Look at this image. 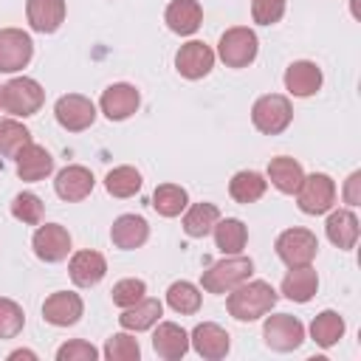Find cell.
<instances>
[{
    "label": "cell",
    "instance_id": "37",
    "mask_svg": "<svg viewBox=\"0 0 361 361\" xmlns=\"http://www.w3.org/2000/svg\"><path fill=\"white\" fill-rule=\"evenodd\" d=\"M25 324V313L14 299L0 296V338H14L23 333Z\"/></svg>",
    "mask_w": 361,
    "mask_h": 361
},
{
    "label": "cell",
    "instance_id": "26",
    "mask_svg": "<svg viewBox=\"0 0 361 361\" xmlns=\"http://www.w3.org/2000/svg\"><path fill=\"white\" fill-rule=\"evenodd\" d=\"M161 313H164V305L158 302V299H138L135 305H130V307H124V313L118 316V322H121V327L124 330H135V333H141V330H149L158 319H161Z\"/></svg>",
    "mask_w": 361,
    "mask_h": 361
},
{
    "label": "cell",
    "instance_id": "13",
    "mask_svg": "<svg viewBox=\"0 0 361 361\" xmlns=\"http://www.w3.org/2000/svg\"><path fill=\"white\" fill-rule=\"evenodd\" d=\"M82 310H85L82 296L73 293V290H56L42 305V316L54 327H71V324H76L82 319Z\"/></svg>",
    "mask_w": 361,
    "mask_h": 361
},
{
    "label": "cell",
    "instance_id": "33",
    "mask_svg": "<svg viewBox=\"0 0 361 361\" xmlns=\"http://www.w3.org/2000/svg\"><path fill=\"white\" fill-rule=\"evenodd\" d=\"M166 305L180 316H192V313L200 310V290L186 279L172 282L169 290H166Z\"/></svg>",
    "mask_w": 361,
    "mask_h": 361
},
{
    "label": "cell",
    "instance_id": "1",
    "mask_svg": "<svg viewBox=\"0 0 361 361\" xmlns=\"http://www.w3.org/2000/svg\"><path fill=\"white\" fill-rule=\"evenodd\" d=\"M276 305V290L265 279H245L234 290H228L226 307L237 322H257Z\"/></svg>",
    "mask_w": 361,
    "mask_h": 361
},
{
    "label": "cell",
    "instance_id": "31",
    "mask_svg": "<svg viewBox=\"0 0 361 361\" xmlns=\"http://www.w3.org/2000/svg\"><path fill=\"white\" fill-rule=\"evenodd\" d=\"M217 220H220V209L214 203H195L183 214V231L189 237H206Z\"/></svg>",
    "mask_w": 361,
    "mask_h": 361
},
{
    "label": "cell",
    "instance_id": "42",
    "mask_svg": "<svg viewBox=\"0 0 361 361\" xmlns=\"http://www.w3.org/2000/svg\"><path fill=\"white\" fill-rule=\"evenodd\" d=\"M344 203H347V206H358V203H361V172H353V175L347 178Z\"/></svg>",
    "mask_w": 361,
    "mask_h": 361
},
{
    "label": "cell",
    "instance_id": "18",
    "mask_svg": "<svg viewBox=\"0 0 361 361\" xmlns=\"http://www.w3.org/2000/svg\"><path fill=\"white\" fill-rule=\"evenodd\" d=\"M14 161H17V175H20V180H42V178H48L51 169H54L51 152H48L45 147L34 144V141H28V144L14 155Z\"/></svg>",
    "mask_w": 361,
    "mask_h": 361
},
{
    "label": "cell",
    "instance_id": "41",
    "mask_svg": "<svg viewBox=\"0 0 361 361\" xmlns=\"http://www.w3.org/2000/svg\"><path fill=\"white\" fill-rule=\"evenodd\" d=\"M56 358L59 361H96L99 358V350L90 344V341H82V338H73L68 344H62L56 350Z\"/></svg>",
    "mask_w": 361,
    "mask_h": 361
},
{
    "label": "cell",
    "instance_id": "8",
    "mask_svg": "<svg viewBox=\"0 0 361 361\" xmlns=\"http://www.w3.org/2000/svg\"><path fill=\"white\" fill-rule=\"evenodd\" d=\"M262 338L271 350L276 353H290L296 347H302L305 341V324L290 316V313H276V316H268L265 324H262Z\"/></svg>",
    "mask_w": 361,
    "mask_h": 361
},
{
    "label": "cell",
    "instance_id": "36",
    "mask_svg": "<svg viewBox=\"0 0 361 361\" xmlns=\"http://www.w3.org/2000/svg\"><path fill=\"white\" fill-rule=\"evenodd\" d=\"M42 212H45V206L34 192H20L11 200V214L25 226H39L42 223Z\"/></svg>",
    "mask_w": 361,
    "mask_h": 361
},
{
    "label": "cell",
    "instance_id": "44",
    "mask_svg": "<svg viewBox=\"0 0 361 361\" xmlns=\"http://www.w3.org/2000/svg\"><path fill=\"white\" fill-rule=\"evenodd\" d=\"M0 107H3V87H0Z\"/></svg>",
    "mask_w": 361,
    "mask_h": 361
},
{
    "label": "cell",
    "instance_id": "17",
    "mask_svg": "<svg viewBox=\"0 0 361 361\" xmlns=\"http://www.w3.org/2000/svg\"><path fill=\"white\" fill-rule=\"evenodd\" d=\"M152 350L164 361H178L189 350V333L175 322H161L152 333Z\"/></svg>",
    "mask_w": 361,
    "mask_h": 361
},
{
    "label": "cell",
    "instance_id": "14",
    "mask_svg": "<svg viewBox=\"0 0 361 361\" xmlns=\"http://www.w3.org/2000/svg\"><path fill=\"white\" fill-rule=\"evenodd\" d=\"M189 344H192L195 353H197L200 358H206V361H220V358H226V353H228V347H231L228 333H226L220 324H214V322H200V324L192 330Z\"/></svg>",
    "mask_w": 361,
    "mask_h": 361
},
{
    "label": "cell",
    "instance_id": "5",
    "mask_svg": "<svg viewBox=\"0 0 361 361\" xmlns=\"http://www.w3.org/2000/svg\"><path fill=\"white\" fill-rule=\"evenodd\" d=\"M257 48H259L257 34L245 25H234L220 37L217 56L226 62V68H245L257 59Z\"/></svg>",
    "mask_w": 361,
    "mask_h": 361
},
{
    "label": "cell",
    "instance_id": "20",
    "mask_svg": "<svg viewBox=\"0 0 361 361\" xmlns=\"http://www.w3.org/2000/svg\"><path fill=\"white\" fill-rule=\"evenodd\" d=\"M319 87H322V71H319L316 62L299 59V62L288 65V71H285V90H288L290 96L307 99V96H313Z\"/></svg>",
    "mask_w": 361,
    "mask_h": 361
},
{
    "label": "cell",
    "instance_id": "4",
    "mask_svg": "<svg viewBox=\"0 0 361 361\" xmlns=\"http://www.w3.org/2000/svg\"><path fill=\"white\" fill-rule=\"evenodd\" d=\"M290 118H293V107H290L288 96H282V93H265L251 107V121L265 135L285 133L288 124H290Z\"/></svg>",
    "mask_w": 361,
    "mask_h": 361
},
{
    "label": "cell",
    "instance_id": "7",
    "mask_svg": "<svg viewBox=\"0 0 361 361\" xmlns=\"http://www.w3.org/2000/svg\"><path fill=\"white\" fill-rule=\"evenodd\" d=\"M319 251V240L313 231L307 228H285L279 237H276V257L288 265V268H296V265H310L313 257Z\"/></svg>",
    "mask_w": 361,
    "mask_h": 361
},
{
    "label": "cell",
    "instance_id": "22",
    "mask_svg": "<svg viewBox=\"0 0 361 361\" xmlns=\"http://www.w3.org/2000/svg\"><path fill=\"white\" fill-rule=\"evenodd\" d=\"M28 25L39 34H54L65 23V0H28L25 3Z\"/></svg>",
    "mask_w": 361,
    "mask_h": 361
},
{
    "label": "cell",
    "instance_id": "43",
    "mask_svg": "<svg viewBox=\"0 0 361 361\" xmlns=\"http://www.w3.org/2000/svg\"><path fill=\"white\" fill-rule=\"evenodd\" d=\"M23 355H25V358H34V353H28V350H14L8 358H23Z\"/></svg>",
    "mask_w": 361,
    "mask_h": 361
},
{
    "label": "cell",
    "instance_id": "34",
    "mask_svg": "<svg viewBox=\"0 0 361 361\" xmlns=\"http://www.w3.org/2000/svg\"><path fill=\"white\" fill-rule=\"evenodd\" d=\"M104 189L113 197H133L141 189V172L135 166H116L104 178Z\"/></svg>",
    "mask_w": 361,
    "mask_h": 361
},
{
    "label": "cell",
    "instance_id": "30",
    "mask_svg": "<svg viewBox=\"0 0 361 361\" xmlns=\"http://www.w3.org/2000/svg\"><path fill=\"white\" fill-rule=\"evenodd\" d=\"M186 206H189V195H186L183 186H178V183H161V186H155V192H152V209L161 217H178Z\"/></svg>",
    "mask_w": 361,
    "mask_h": 361
},
{
    "label": "cell",
    "instance_id": "10",
    "mask_svg": "<svg viewBox=\"0 0 361 361\" xmlns=\"http://www.w3.org/2000/svg\"><path fill=\"white\" fill-rule=\"evenodd\" d=\"M34 56V42L23 28H0V73L23 71Z\"/></svg>",
    "mask_w": 361,
    "mask_h": 361
},
{
    "label": "cell",
    "instance_id": "35",
    "mask_svg": "<svg viewBox=\"0 0 361 361\" xmlns=\"http://www.w3.org/2000/svg\"><path fill=\"white\" fill-rule=\"evenodd\" d=\"M28 141H31V133L25 124L14 118H0V158H14Z\"/></svg>",
    "mask_w": 361,
    "mask_h": 361
},
{
    "label": "cell",
    "instance_id": "40",
    "mask_svg": "<svg viewBox=\"0 0 361 361\" xmlns=\"http://www.w3.org/2000/svg\"><path fill=\"white\" fill-rule=\"evenodd\" d=\"M288 0H251V17L259 25H274L282 20Z\"/></svg>",
    "mask_w": 361,
    "mask_h": 361
},
{
    "label": "cell",
    "instance_id": "25",
    "mask_svg": "<svg viewBox=\"0 0 361 361\" xmlns=\"http://www.w3.org/2000/svg\"><path fill=\"white\" fill-rule=\"evenodd\" d=\"M316 290H319V276H316V271L310 265H296L282 279V293L290 302L305 305V302H310L316 296Z\"/></svg>",
    "mask_w": 361,
    "mask_h": 361
},
{
    "label": "cell",
    "instance_id": "32",
    "mask_svg": "<svg viewBox=\"0 0 361 361\" xmlns=\"http://www.w3.org/2000/svg\"><path fill=\"white\" fill-rule=\"evenodd\" d=\"M344 336V319L336 310H322L313 322H310V338L319 347H333L338 338Z\"/></svg>",
    "mask_w": 361,
    "mask_h": 361
},
{
    "label": "cell",
    "instance_id": "27",
    "mask_svg": "<svg viewBox=\"0 0 361 361\" xmlns=\"http://www.w3.org/2000/svg\"><path fill=\"white\" fill-rule=\"evenodd\" d=\"M305 172H302V164L288 158V155H279V158H271L268 164V180L282 192V195H293L302 183Z\"/></svg>",
    "mask_w": 361,
    "mask_h": 361
},
{
    "label": "cell",
    "instance_id": "6",
    "mask_svg": "<svg viewBox=\"0 0 361 361\" xmlns=\"http://www.w3.org/2000/svg\"><path fill=\"white\" fill-rule=\"evenodd\" d=\"M296 203L305 214H324L333 209L336 203V183L330 175L324 172H313L307 178H302L299 189H296Z\"/></svg>",
    "mask_w": 361,
    "mask_h": 361
},
{
    "label": "cell",
    "instance_id": "11",
    "mask_svg": "<svg viewBox=\"0 0 361 361\" xmlns=\"http://www.w3.org/2000/svg\"><path fill=\"white\" fill-rule=\"evenodd\" d=\"M34 254L42 259V262H62L71 251V234L65 226L59 223H39V228L34 231Z\"/></svg>",
    "mask_w": 361,
    "mask_h": 361
},
{
    "label": "cell",
    "instance_id": "23",
    "mask_svg": "<svg viewBox=\"0 0 361 361\" xmlns=\"http://www.w3.org/2000/svg\"><path fill=\"white\" fill-rule=\"evenodd\" d=\"M164 20L166 25L180 34V37H189L200 28V20H203V8L197 0H172L164 11Z\"/></svg>",
    "mask_w": 361,
    "mask_h": 361
},
{
    "label": "cell",
    "instance_id": "29",
    "mask_svg": "<svg viewBox=\"0 0 361 361\" xmlns=\"http://www.w3.org/2000/svg\"><path fill=\"white\" fill-rule=\"evenodd\" d=\"M265 186H268V180H265L259 172L243 169V172H237V175L228 180V195H231L237 203L248 206V203H257V200L265 195Z\"/></svg>",
    "mask_w": 361,
    "mask_h": 361
},
{
    "label": "cell",
    "instance_id": "39",
    "mask_svg": "<svg viewBox=\"0 0 361 361\" xmlns=\"http://www.w3.org/2000/svg\"><path fill=\"white\" fill-rule=\"evenodd\" d=\"M144 293H147L144 279H121V282H116L113 290H110L113 305H118V307H130V305H135L138 299H144Z\"/></svg>",
    "mask_w": 361,
    "mask_h": 361
},
{
    "label": "cell",
    "instance_id": "38",
    "mask_svg": "<svg viewBox=\"0 0 361 361\" xmlns=\"http://www.w3.org/2000/svg\"><path fill=\"white\" fill-rule=\"evenodd\" d=\"M138 355H141V347L130 333H116L104 344V358L107 361H135Z\"/></svg>",
    "mask_w": 361,
    "mask_h": 361
},
{
    "label": "cell",
    "instance_id": "28",
    "mask_svg": "<svg viewBox=\"0 0 361 361\" xmlns=\"http://www.w3.org/2000/svg\"><path fill=\"white\" fill-rule=\"evenodd\" d=\"M212 231H214V243H217V248L223 251V257L240 254V251L245 248V243H248V228H245L243 220H237V217H223V220H217Z\"/></svg>",
    "mask_w": 361,
    "mask_h": 361
},
{
    "label": "cell",
    "instance_id": "2",
    "mask_svg": "<svg viewBox=\"0 0 361 361\" xmlns=\"http://www.w3.org/2000/svg\"><path fill=\"white\" fill-rule=\"evenodd\" d=\"M251 274H254V262H251L248 257H243V254H228V257H223L220 262L209 265V271H203L200 285H203V290H209V293H228V290H234L237 285H243Z\"/></svg>",
    "mask_w": 361,
    "mask_h": 361
},
{
    "label": "cell",
    "instance_id": "15",
    "mask_svg": "<svg viewBox=\"0 0 361 361\" xmlns=\"http://www.w3.org/2000/svg\"><path fill=\"white\" fill-rule=\"evenodd\" d=\"M93 172L87 166H79V164H71L65 169L56 172V180H54V189L56 195L65 200V203H79L85 200L90 192H93Z\"/></svg>",
    "mask_w": 361,
    "mask_h": 361
},
{
    "label": "cell",
    "instance_id": "3",
    "mask_svg": "<svg viewBox=\"0 0 361 361\" xmlns=\"http://www.w3.org/2000/svg\"><path fill=\"white\" fill-rule=\"evenodd\" d=\"M45 102V90L37 79L31 76H17L3 85V110L20 118L34 116Z\"/></svg>",
    "mask_w": 361,
    "mask_h": 361
},
{
    "label": "cell",
    "instance_id": "9",
    "mask_svg": "<svg viewBox=\"0 0 361 361\" xmlns=\"http://www.w3.org/2000/svg\"><path fill=\"white\" fill-rule=\"evenodd\" d=\"M54 116H56L59 127H65L68 133H82L96 121V104L82 93H68V96L56 99Z\"/></svg>",
    "mask_w": 361,
    "mask_h": 361
},
{
    "label": "cell",
    "instance_id": "16",
    "mask_svg": "<svg viewBox=\"0 0 361 361\" xmlns=\"http://www.w3.org/2000/svg\"><path fill=\"white\" fill-rule=\"evenodd\" d=\"M102 113L110 118V121H124V118H130L135 110H138V104H141V96H138V90L133 87V85H127V82H116V85H110L104 93H102Z\"/></svg>",
    "mask_w": 361,
    "mask_h": 361
},
{
    "label": "cell",
    "instance_id": "19",
    "mask_svg": "<svg viewBox=\"0 0 361 361\" xmlns=\"http://www.w3.org/2000/svg\"><path fill=\"white\" fill-rule=\"evenodd\" d=\"M68 271H71L73 285H79V288H93V285H99V282L104 279V274H107V259H104L99 251H76V254L71 257Z\"/></svg>",
    "mask_w": 361,
    "mask_h": 361
},
{
    "label": "cell",
    "instance_id": "24",
    "mask_svg": "<svg viewBox=\"0 0 361 361\" xmlns=\"http://www.w3.org/2000/svg\"><path fill=\"white\" fill-rule=\"evenodd\" d=\"M324 231H327V240H330L336 248L350 251V248H355V243H358V217H355L350 209H338V212H333V214L327 217Z\"/></svg>",
    "mask_w": 361,
    "mask_h": 361
},
{
    "label": "cell",
    "instance_id": "21",
    "mask_svg": "<svg viewBox=\"0 0 361 361\" xmlns=\"http://www.w3.org/2000/svg\"><path fill=\"white\" fill-rule=\"evenodd\" d=\"M147 237H149V226L141 214H121V217H116V223L110 228V240L121 251L141 248L147 243Z\"/></svg>",
    "mask_w": 361,
    "mask_h": 361
},
{
    "label": "cell",
    "instance_id": "12",
    "mask_svg": "<svg viewBox=\"0 0 361 361\" xmlns=\"http://www.w3.org/2000/svg\"><path fill=\"white\" fill-rule=\"evenodd\" d=\"M175 68H178V73L186 76V79H203V76L214 68V51H212L206 42L192 39V42H186V45L178 48V54H175Z\"/></svg>",
    "mask_w": 361,
    "mask_h": 361
}]
</instances>
